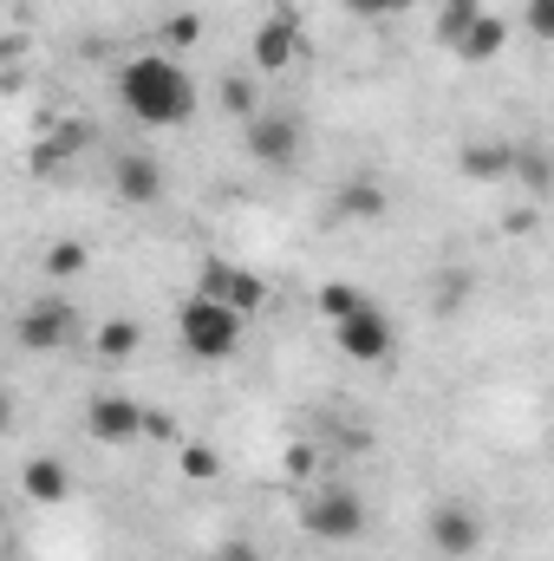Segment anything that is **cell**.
Segmentation results:
<instances>
[{
    "label": "cell",
    "instance_id": "cell-1",
    "mask_svg": "<svg viewBox=\"0 0 554 561\" xmlns=\"http://www.w3.org/2000/svg\"><path fill=\"white\" fill-rule=\"evenodd\" d=\"M118 105L138 118V125H157V131H176L196 118L203 92L189 79V66L176 53H138L118 66Z\"/></svg>",
    "mask_w": 554,
    "mask_h": 561
},
{
    "label": "cell",
    "instance_id": "cell-2",
    "mask_svg": "<svg viewBox=\"0 0 554 561\" xmlns=\"http://www.w3.org/2000/svg\"><path fill=\"white\" fill-rule=\"evenodd\" d=\"M242 333H249V313L229 307V300H209V294H189L176 307V346L203 366H222L242 353Z\"/></svg>",
    "mask_w": 554,
    "mask_h": 561
},
{
    "label": "cell",
    "instance_id": "cell-3",
    "mask_svg": "<svg viewBox=\"0 0 554 561\" xmlns=\"http://www.w3.org/2000/svg\"><path fill=\"white\" fill-rule=\"evenodd\" d=\"M293 523H300L313 542L346 549V542H359V536L372 529V510H366V496L346 490V483H307L300 503H293Z\"/></svg>",
    "mask_w": 554,
    "mask_h": 561
},
{
    "label": "cell",
    "instance_id": "cell-4",
    "mask_svg": "<svg viewBox=\"0 0 554 561\" xmlns=\"http://www.w3.org/2000/svg\"><path fill=\"white\" fill-rule=\"evenodd\" d=\"M437 39H443L463 66H489V59H503V46H509V20L489 13V7H476V13H437Z\"/></svg>",
    "mask_w": 554,
    "mask_h": 561
},
{
    "label": "cell",
    "instance_id": "cell-5",
    "mask_svg": "<svg viewBox=\"0 0 554 561\" xmlns=\"http://www.w3.org/2000/svg\"><path fill=\"white\" fill-rule=\"evenodd\" d=\"M333 346H339L353 366H385V359L399 353V327H392V313H385L379 300H366L359 313H346V320L333 327Z\"/></svg>",
    "mask_w": 554,
    "mask_h": 561
},
{
    "label": "cell",
    "instance_id": "cell-6",
    "mask_svg": "<svg viewBox=\"0 0 554 561\" xmlns=\"http://www.w3.org/2000/svg\"><path fill=\"white\" fill-rule=\"evenodd\" d=\"M242 150L262 163V170H293L300 163V118L287 105H262L249 125H242Z\"/></svg>",
    "mask_w": 554,
    "mask_h": 561
},
{
    "label": "cell",
    "instance_id": "cell-7",
    "mask_svg": "<svg viewBox=\"0 0 554 561\" xmlns=\"http://www.w3.org/2000/svg\"><path fill=\"white\" fill-rule=\"evenodd\" d=\"M430 549L443 561H470L476 549H483V536H489V523H483V510L470 503V496H443L437 510H430Z\"/></svg>",
    "mask_w": 554,
    "mask_h": 561
},
{
    "label": "cell",
    "instance_id": "cell-8",
    "mask_svg": "<svg viewBox=\"0 0 554 561\" xmlns=\"http://www.w3.org/2000/svg\"><path fill=\"white\" fill-rule=\"evenodd\" d=\"M72 333H79V313H72V300H59V294L26 300L20 320H13L20 353H59V346H72Z\"/></svg>",
    "mask_w": 554,
    "mask_h": 561
},
{
    "label": "cell",
    "instance_id": "cell-9",
    "mask_svg": "<svg viewBox=\"0 0 554 561\" xmlns=\"http://www.w3.org/2000/svg\"><path fill=\"white\" fill-rule=\"evenodd\" d=\"M112 190H118V203H131V209H157V203L170 196V170H163L150 150H118V157H112Z\"/></svg>",
    "mask_w": 554,
    "mask_h": 561
},
{
    "label": "cell",
    "instance_id": "cell-10",
    "mask_svg": "<svg viewBox=\"0 0 554 561\" xmlns=\"http://www.w3.org/2000/svg\"><path fill=\"white\" fill-rule=\"evenodd\" d=\"M385 216H392V190H385V176L353 170V176L333 183V222H359V229H372V222H385Z\"/></svg>",
    "mask_w": 554,
    "mask_h": 561
},
{
    "label": "cell",
    "instance_id": "cell-11",
    "mask_svg": "<svg viewBox=\"0 0 554 561\" xmlns=\"http://www.w3.org/2000/svg\"><path fill=\"white\" fill-rule=\"evenodd\" d=\"M150 412H143L138 399H125V392H99L92 405H85V431L99 437V444H138Z\"/></svg>",
    "mask_w": 554,
    "mask_h": 561
},
{
    "label": "cell",
    "instance_id": "cell-12",
    "mask_svg": "<svg viewBox=\"0 0 554 561\" xmlns=\"http://www.w3.org/2000/svg\"><path fill=\"white\" fill-rule=\"evenodd\" d=\"M196 294H209V300H229V307L255 313V307L268 300V280L249 275L242 262H203V268H196Z\"/></svg>",
    "mask_w": 554,
    "mask_h": 561
},
{
    "label": "cell",
    "instance_id": "cell-13",
    "mask_svg": "<svg viewBox=\"0 0 554 561\" xmlns=\"http://www.w3.org/2000/svg\"><path fill=\"white\" fill-rule=\"evenodd\" d=\"M249 53H255V72H287V66L300 59V20H293V7H275V13L255 26Z\"/></svg>",
    "mask_w": 554,
    "mask_h": 561
},
{
    "label": "cell",
    "instance_id": "cell-14",
    "mask_svg": "<svg viewBox=\"0 0 554 561\" xmlns=\"http://www.w3.org/2000/svg\"><path fill=\"white\" fill-rule=\"evenodd\" d=\"M457 170L470 183H509L516 176V138H470L457 150Z\"/></svg>",
    "mask_w": 554,
    "mask_h": 561
},
{
    "label": "cell",
    "instance_id": "cell-15",
    "mask_svg": "<svg viewBox=\"0 0 554 561\" xmlns=\"http://www.w3.org/2000/svg\"><path fill=\"white\" fill-rule=\"evenodd\" d=\"M20 490H26V503H39V510L66 503V496H72V470H66V457H53V450L26 457V463H20Z\"/></svg>",
    "mask_w": 554,
    "mask_h": 561
},
{
    "label": "cell",
    "instance_id": "cell-16",
    "mask_svg": "<svg viewBox=\"0 0 554 561\" xmlns=\"http://www.w3.org/2000/svg\"><path fill=\"white\" fill-rule=\"evenodd\" d=\"M509 183H522L529 196H554V150L542 138H522L516 144V176Z\"/></svg>",
    "mask_w": 554,
    "mask_h": 561
},
{
    "label": "cell",
    "instance_id": "cell-17",
    "mask_svg": "<svg viewBox=\"0 0 554 561\" xmlns=\"http://www.w3.org/2000/svg\"><path fill=\"white\" fill-rule=\"evenodd\" d=\"M143 346V327L131 320V313H118V320H105L99 333H92V353L105 359V366H118V359H131Z\"/></svg>",
    "mask_w": 554,
    "mask_h": 561
},
{
    "label": "cell",
    "instance_id": "cell-18",
    "mask_svg": "<svg viewBox=\"0 0 554 561\" xmlns=\"http://www.w3.org/2000/svg\"><path fill=\"white\" fill-rule=\"evenodd\" d=\"M366 300H372V294H366V287H353V280H326V287L313 294V307H320V320H326V327H339V320H346V313H359Z\"/></svg>",
    "mask_w": 554,
    "mask_h": 561
},
{
    "label": "cell",
    "instance_id": "cell-19",
    "mask_svg": "<svg viewBox=\"0 0 554 561\" xmlns=\"http://www.w3.org/2000/svg\"><path fill=\"white\" fill-rule=\"evenodd\" d=\"M255 79H262V72H255ZM255 79H249V72H229V79H222V105H229V118H235V125H249V118L262 112Z\"/></svg>",
    "mask_w": 554,
    "mask_h": 561
},
{
    "label": "cell",
    "instance_id": "cell-20",
    "mask_svg": "<svg viewBox=\"0 0 554 561\" xmlns=\"http://www.w3.org/2000/svg\"><path fill=\"white\" fill-rule=\"evenodd\" d=\"M85 262H92V255H85L79 242H53L39 268H46V280H72V275H85Z\"/></svg>",
    "mask_w": 554,
    "mask_h": 561
},
{
    "label": "cell",
    "instance_id": "cell-21",
    "mask_svg": "<svg viewBox=\"0 0 554 561\" xmlns=\"http://www.w3.org/2000/svg\"><path fill=\"white\" fill-rule=\"evenodd\" d=\"M522 33L554 46V0H522Z\"/></svg>",
    "mask_w": 554,
    "mask_h": 561
},
{
    "label": "cell",
    "instance_id": "cell-22",
    "mask_svg": "<svg viewBox=\"0 0 554 561\" xmlns=\"http://www.w3.org/2000/svg\"><path fill=\"white\" fill-rule=\"evenodd\" d=\"M339 7H346V13H359V20H379V26H385V20H405L417 0H339Z\"/></svg>",
    "mask_w": 554,
    "mask_h": 561
},
{
    "label": "cell",
    "instance_id": "cell-23",
    "mask_svg": "<svg viewBox=\"0 0 554 561\" xmlns=\"http://www.w3.org/2000/svg\"><path fill=\"white\" fill-rule=\"evenodd\" d=\"M222 463H216V450L209 444H183V477H216Z\"/></svg>",
    "mask_w": 554,
    "mask_h": 561
},
{
    "label": "cell",
    "instance_id": "cell-24",
    "mask_svg": "<svg viewBox=\"0 0 554 561\" xmlns=\"http://www.w3.org/2000/svg\"><path fill=\"white\" fill-rule=\"evenodd\" d=\"M196 33H203V26H196V13H170V26H163V39H170V46H189Z\"/></svg>",
    "mask_w": 554,
    "mask_h": 561
},
{
    "label": "cell",
    "instance_id": "cell-25",
    "mask_svg": "<svg viewBox=\"0 0 554 561\" xmlns=\"http://www.w3.org/2000/svg\"><path fill=\"white\" fill-rule=\"evenodd\" d=\"M143 437H163V444H170V437H176V419H170V412H150V424H143Z\"/></svg>",
    "mask_w": 554,
    "mask_h": 561
},
{
    "label": "cell",
    "instance_id": "cell-26",
    "mask_svg": "<svg viewBox=\"0 0 554 561\" xmlns=\"http://www.w3.org/2000/svg\"><path fill=\"white\" fill-rule=\"evenodd\" d=\"M222 561H275V556H262V549H249V542H222Z\"/></svg>",
    "mask_w": 554,
    "mask_h": 561
},
{
    "label": "cell",
    "instance_id": "cell-27",
    "mask_svg": "<svg viewBox=\"0 0 554 561\" xmlns=\"http://www.w3.org/2000/svg\"><path fill=\"white\" fill-rule=\"evenodd\" d=\"M430 7H437V13H476L483 0H430Z\"/></svg>",
    "mask_w": 554,
    "mask_h": 561
}]
</instances>
